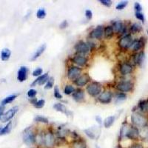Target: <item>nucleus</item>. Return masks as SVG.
Returning <instances> with one entry per match:
<instances>
[{
  "mask_svg": "<svg viewBox=\"0 0 148 148\" xmlns=\"http://www.w3.org/2000/svg\"><path fill=\"white\" fill-rule=\"evenodd\" d=\"M54 86V78L53 77H50L48 79V81L47 82V83L45 84V90H50L51 88H53Z\"/></svg>",
  "mask_w": 148,
  "mask_h": 148,
  "instance_id": "obj_38",
  "label": "nucleus"
},
{
  "mask_svg": "<svg viewBox=\"0 0 148 148\" xmlns=\"http://www.w3.org/2000/svg\"><path fill=\"white\" fill-rule=\"evenodd\" d=\"M145 44H146V39L144 36H142L138 39L134 40L131 47L130 49H131L133 52H138L139 51H141V50L145 47Z\"/></svg>",
  "mask_w": 148,
  "mask_h": 148,
  "instance_id": "obj_13",
  "label": "nucleus"
},
{
  "mask_svg": "<svg viewBox=\"0 0 148 148\" xmlns=\"http://www.w3.org/2000/svg\"><path fill=\"white\" fill-rule=\"evenodd\" d=\"M101 4L107 8H110L111 5H113V2L111 0H100Z\"/></svg>",
  "mask_w": 148,
  "mask_h": 148,
  "instance_id": "obj_44",
  "label": "nucleus"
},
{
  "mask_svg": "<svg viewBox=\"0 0 148 148\" xmlns=\"http://www.w3.org/2000/svg\"><path fill=\"white\" fill-rule=\"evenodd\" d=\"M86 91L92 97H98L102 92V84L98 82H91L87 86Z\"/></svg>",
  "mask_w": 148,
  "mask_h": 148,
  "instance_id": "obj_3",
  "label": "nucleus"
},
{
  "mask_svg": "<svg viewBox=\"0 0 148 148\" xmlns=\"http://www.w3.org/2000/svg\"><path fill=\"white\" fill-rule=\"evenodd\" d=\"M134 9L136 12H141L142 11V6H141L139 2H135Z\"/></svg>",
  "mask_w": 148,
  "mask_h": 148,
  "instance_id": "obj_46",
  "label": "nucleus"
},
{
  "mask_svg": "<svg viewBox=\"0 0 148 148\" xmlns=\"http://www.w3.org/2000/svg\"><path fill=\"white\" fill-rule=\"evenodd\" d=\"M68 27V22L67 20H64L61 22V24L59 25V28L60 29H65Z\"/></svg>",
  "mask_w": 148,
  "mask_h": 148,
  "instance_id": "obj_48",
  "label": "nucleus"
},
{
  "mask_svg": "<svg viewBox=\"0 0 148 148\" xmlns=\"http://www.w3.org/2000/svg\"><path fill=\"white\" fill-rule=\"evenodd\" d=\"M131 123L133 126L140 129L148 125V118L145 114L138 111H133V114L131 115Z\"/></svg>",
  "mask_w": 148,
  "mask_h": 148,
  "instance_id": "obj_1",
  "label": "nucleus"
},
{
  "mask_svg": "<svg viewBox=\"0 0 148 148\" xmlns=\"http://www.w3.org/2000/svg\"><path fill=\"white\" fill-rule=\"evenodd\" d=\"M104 26L102 25H98L97 27H95L93 30L90 33V37L92 39H97L100 40L102 39L104 36Z\"/></svg>",
  "mask_w": 148,
  "mask_h": 148,
  "instance_id": "obj_11",
  "label": "nucleus"
},
{
  "mask_svg": "<svg viewBox=\"0 0 148 148\" xmlns=\"http://www.w3.org/2000/svg\"><path fill=\"white\" fill-rule=\"evenodd\" d=\"M113 36H114V31H113L112 25H108L105 27L104 34V38L106 39H110L113 38Z\"/></svg>",
  "mask_w": 148,
  "mask_h": 148,
  "instance_id": "obj_27",
  "label": "nucleus"
},
{
  "mask_svg": "<svg viewBox=\"0 0 148 148\" xmlns=\"http://www.w3.org/2000/svg\"><path fill=\"white\" fill-rule=\"evenodd\" d=\"M29 101H30V102L31 103V104H34H34H36V102L38 100H37L36 98H33V99H29Z\"/></svg>",
  "mask_w": 148,
  "mask_h": 148,
  "instance_id": "obj_51",
  "label": "nucleus"
},
{
  "mask_svg": "<svg viewBox=\"0 0 148 148\" xmlns=\"http://www.w3.org/2000/svg\"><path fill=\"white\" fill-rule=\"evenodd\" d=\"M127 148H145L144 145L139 142H134V143L131 144Z\"/></svg>",
  "mask_w": 148,
  "mask_h": 148,
  "instance_id": "obj_45",
  "label": "nucleus"
},
{
  "mask_svg": "<svg viewBox=\"0 0 148 148\" xmlns=\"http://www.w3.org/2000/svg\"><path fill=\"white\" fill-rule=\"evenodd\" d=\"M133 66L131 64H130L129 62H121L119 64V70L120 73L122 75V76H128L130 74H131L133 72Z\"/></svg>",
  "mask_w": 148,
  "mask_h": 148,
  "instance_id": "obj_12",
  "label": "nucleus"
},
{
  "mask_svg": "<svg viewBox=\"0 0 148 148\" xmlns=\"http://www.w3.org/2000/svg\"><path fill=\"white\" fill-rule=\"evenodd\" d=\"M27 95L29 97V99H33V98H35L36 96L37 95V91L35 89L31 88V89H30L28 91H27Z\"/></svg>",
  "mask_w": 148,
  "mask_h": 148,
  "instance_id": "obj_43",
  "label": "nucleus"
},
{
  "mask_svg": "<svg viewBox=\"0 0 148 148\" xmlns=\"http://www.w3.org/2000/svg\"><path fill=\"white\" fill-rule=\"evenodd\" d=\"M85 17L88 20H90L92 18V13L90 10H85Z\"/></svg>",
  "mask_w": 148,
  "mask_h": 148,
  "instance_id": "obj_47",
  "label": "nucleus"
},
{
  "mask_svg": "<svg viewBox=\"0 0 148 148\" xmlns=\"http://www.w3.org/2000/svg\"><path fill=\"white\" fill-rule=\"evenodd\" d=\"M137 108L139 110L138 112L143 113H148V108H147V101L145 99H141L138 101Z\"/></svg>",
  "mask_w": 148,
  "mask_h": 148,
  "instance_id": "obj_25",
  "label": "nucleus"
},
{
  "mask_svg": "<svg viewBox=\"0 0 148 148\" xmlns=\"http://www.w3.org/2000/svg\"><path fill=\"white\" fill-rule=\"evenodd\" d=\"M127 96L126 93L125 92H119L117 93H116L115 95L114 98H115V101L116 103H119V102H121V101H124L127 99Z\"/></svg>",
  "mask_w": 148,
  "mask_h": 148,
  "instance_id": "obj_30",
  "label": "nucleus"
},
{
  "mask_svg": "<svg viewBox=\"0 0 148 148\" xmlns=\"http://www.w3.org/2000/svg\"><path fill=\"white\" fill-rule=\"evenodd\" d=\"M82 72V69L81 67L76 65L70 66L68 67V69H67V78L71 81L74 82L76 79H77L79 76H81Z\"/></svg>",
  "mask_w": 148,
  "mask_h": 148,
  "instance_id": "obj_6",
  "label": "nucleus"
},
{
  "mask_svg": "<svg viewBox=\"0 0 148 148\" xmlns=\"http://www.w3.org/2000/svg\"><path fill=\"white\" fill-rule=\"evenodd\" d=\"M134 59H135V64L138 65L139 67H141L142 64H144L145 59V53L143 51L140 52L136 53L134 54Z\"/></svg>",
  "mask_w": 148,
  "mask_h": 148,
  "instance_id": "obj_20",
  "label": "nucleus"
},
{
  "mask_svg": "<svg viewBox=\"0 0 148 148\" xmlns=\"http://www.w3.org/2000/svg\"><path fill=\"white\" fill-rule=\"evenodd\" d=\"M134 39L131 34H127V35L123 36L119 39L118 42V45L122 50H127L131 47Z\"/></svg>",
  "mask_w": 148,
  "mask_h": 148,
  "instance_id": "obj_5",
  "label": "nucleus"
},
{
  "mask_svg": "<svg viewBox=\"0 0 148 148\" xmlns=\"http://www.w3.org/2000/svg\"><path fill=\"white\" fill-rule=\"evenodd\" d=\"M147 35H148V30H147Z\"/></svg>",
  "mask_w": 148,
  "mask_h": 148,
  "instance_id": "obj_54",
  "label": "nucleus"
},
{
  "mask_svg": "<svg viewBox=\"0 0 148 148\" xmlns=\"http://www.w3.org/2000/svg\"><path fill=\"white\" fill-rule=\"evenodd\" d=\"M142 30V26L138 22H135L130 26V32L131 34H138Z\"/></svg>",
  "mask_w": 148,
  "mask_h": 148,
  "instance_id": "obj_26",
  "label": "nucleus"
},
{
  "mask_svg": "<svg viewBox=\"0 0 148 148\" xmlns=\"http://www.w3.org/2000/svg\"><path fill=\"white\" fill-rule=\"evenodd\" d=\"M147 108H148V99L147 100Z\"/></svg>",
  "mask_w": 148,
  "mask_h": 148,
  "instance_id": "obj_55",
  "label": "nucleus"
},
{
  "mask_svg": "<svg viewBox=\"0 0 148 148\" xmlns=\"http://www.w3.org/2000/svg\"><path fill=\"white\" fill-rule=\"evenodd\" d=\"M139 139L142 141H148V125L139 129Z\"/></svg>",
  "mask_w": 148,
  "mask_h": 148,
  "instance_id": "obj_24",
  "label": "nucleus"
},
{
  "mask_svg": "<svg viewBox=\"0 0 148 148\" xmlns=\"http://www.w3.org/2000/svg\"><path fill=\"white\" fill-rule=\"evenodd\" d=\"M47 15V13H46V10L44 8H40L37 10L36 12V17L39 19H43L46 17Z\"/></svg>",
  "mask_w": 148,
  "mask_h": 148,
  "instance_id": "obj_36",
  "label": "nucleus"
},
{
  "mask_svg": "<svg viewBox=\"0 0 148 148\" xmlns=\"http://www.w3.org/2000/svg\"><path fill=\"white\" fill-rule=\"evenodd\" d=\"M75 50H76V53L82 56L87 55L90 51L88 44L84 41L78 42L75 45Z\"/></svg>",
  "mask_w": 148,
  "mask_h": 148,
  "instance_id": "obj_8",
  "label": "nucleus"
},
{
  "mask_svg": "<svg viewBox=\"0 0 148 148\" xmlns=\"http://www.w3.org/2000/svg\"><path fill=\"white\" fill-rule=\"evenodd\" d=\"M2 127H0V131H1V130H2Z\"/></svg>",
  "mask_w": 148,
  "mask_h": 148,
  "instance_id": "obj_53",
  "label": "nucleus"
},
{
  "mask_svg": "<svg viewBox=\"0 0 148 148\" xmlns=\"http://www.w3.org/2000/svg\"><path fill=\"white\" fill-rule=\"evenodd\" d=\"M113 98V92L110 90H104L101 92L99 96H98V101L101 104H108L112 101Z\"/></svg>",
  "mask_w": 148,
  "mask_h": 148,
  "instance_id": "obj_10",
  "label": "nucleus"
},
{
  "mask_svg": "<svg viewBox=\"0 0 148 148\" xmlns=\"http://www.w3.org/2000/svg\"><path fill=\"white\" fill-rule=\"evenodd\" d=\"M91 81V78L88 73L82 74L77 79L73 82L74 84L78 86L79 88H82L84 86L87 85Z\"/></svg>",
  "mask_w": 148,
  "mask_h": 148,
  "instance_id": "obj_14",
  "label": "nucleus"
},
{
  "mask_svg": "<svg viewBox=\"0 0 148 148\" xmlns=\"http://www.w3.org/2000/svg\"><path fill=\"white\" fill-rule=\"evenodd\" d=\"M34 121L37 123H43V124H48L49 120L48 119L45 117L43 116H40V115H38V116H36V117L34 118Z\"/></svg>",
  "mask_w": 148,
  "mask_h": 148,
  "instance_id": "obj_34",
  "label": "nucleus"
},
{
  "mask_svg": "<svg viewBox=\"0 0 148 148\" xmlns=\"http://www.w3.org/2000/svg\"><path fill=\"white\" fill-rule=\"evenodd\" d=\"M45 105V99H39L36 102V104H34V108H37V109H40L42 108Z\"/></svg>",
  "mask_w": 148,
  "mask_h": 148,
  "instance_id": "obj_40",
  "label": "nucleus"
},
{
  "mask_svg": "<svg viewBox=\"0 0 148 148\" xmlns=\"http://www.w3.org/2000/svg\"><path fill=\"white\" fill-rule=\"evenodd\" d=\"M86 148H88V147H86Z\"/></svg>",
  "mask_w": 148,
  "mask_h": 148,
  "instance_id": "obj_56",
  "label": "nucleus"
},
{
  "mask_svg": "<svg viewBox=\"0 0 148 148\" xmlns=\"http://www.w3.org/2000/svg\"><path fill=\"white\" fill-rule=\"evenodd\" d=\"M95 119H96V122L99 124V125H101V124H102V119H101V117L100 116H96V118H95Z\"/></svg>",
  "mask_w": 148,
  "mask_h": 148,
  "instance_id": "obj_49",
  "label": "nucleus"
},
{
  "mask_svg": "<svg viewBox=\"0 0 148 148\" xmlns=\"http://www.w3.org/2000/svg\"><path fill=\"white\" fill-rule=\"evenodd\" d=\"M57 138L56 135L51 130L45 132L44 134V148H55L56 146Z\"/></svg>",
  "mask_w": 148,
  "mask_h": 148,
  "instance_id": "obj_4",
  "label": "nucleus"
},
{
  "mask_svg": "<svg viewBox=\"0 0 148 148\" xmlns=\"http://www.w3.org/2000/svg\"><path fill=\"white\" fill-rule=\"evenodd\" d=\"M49 78L50 77H49V75L47 73L42 74V76H40L39 77L37 78L36 80H34V81L33 82L32 84H30V86H31V87H34V86L37 85V84H38V85H43V84L47 83V82L48 81Z\"/></svg>",
  "mask_w": 148,
  "mask_h": 148,
  "instance_id": "obj_19",
  "label": "nucleus"
},
{
  "mask_svg": "<svg viewBox=\"0 0 148 148\" xmlns=\"http://www.w3.org/2000/svg\"><path fill=\"white\" fill-rule=\"evenodd\" d=\"M42 73H43V70H42L41 67H37V68H36V69L33 71L32 74L34 77L38 78L40 76H42Z\"/></svg>",
  "mask_w": 148,
  "mask_h": 148,
  "instance_id": "obj_42",
  "label": "nucleus"
},
{
  "mask_svg": "<svg viewBox=\"0 0 148 148\" xmlns=\"http://www.w3.org/2000/svg\"><path fill=\"white\" fill-rule=\"evenodd\" d=\"M27 73H28V69L27 67L25 66L20 67L17 73V80L19 82H23L25 81L27 78Z\"/></svg>",
  "mask_w": 148,
  "mask_h": 148,
  "instance_id": "obj_17",
  "label": "nucleus"
},
{
  "mask_svg": "<svg viewBox=\"0 0 148 148\" xmlns=\"http://www.w3.org/2000/svg\"><path fill=\"white\" fill-rule=\"evenodd\" d=\"M128 1H121L119 2L116 6V9L117 10H122L127 6Z\"/></svg>",
  "mask_w": 148,
  "mask_h": 148,
  "instance_id": "obj_37",
  "label": "nucleus"
},
{
  "mask_svg": "<svg viewBox=\"0 0 148 148\" xmlns=\"http://www.w3.org/2000/svg\"><path fill=\"white\" fill-rule=\"evenodd\" d=\"M36 132L34 130L32 127H28L25 129L22 135L23 142L28 147H34L36 143Z\"/></svg>",
  "mask_w": 148,
  "mask_h": 148,
  "instance_id": "obj_2",
  "label": "nucleus"
},
{
  "mask_svg": "<svg viewBox=\"0 0 148 148\" xmlns=\"http://www.w3.org/2000/svg\"><path fill=\"white\" fill-rule=\"evenodd\" d=\"M75 88L72 84H66L64 88V93L65 95H72L75 91Z\"/></svg>",
  "mask_w": 148,
  "mask_h": 148,
  "instance_id": "obj_35",
  "label": "nucleus"
},
{
  "mask_svg": "<svg viewBox=\"0 0 148 148\" xmlns=\"http://www.w3.org/2000/svg\"><path fill=\"white\" fill-rule=\"evenodd\" d=\"M18 108L17 106L14 107V108H10L9 110H8L7 112L5 113H4L3 116L1 119V121H2L3 123L8 122V121H10V119L14 118V116L16 115V113L18 112Z\"/></svg>",
  "mask_w": 148,
  "mask_h": 148,
  "instance_id": "obj_16",
  "label": "nucleus"
},
{
  "mask_svg": "<svg viewBox=\"0 0 148 148\" xmlns=\"http://www.w3.org/2000/svg\"><path fill=\"white\" fill-rule=\"evenodd\" d=\"M11 56V51L10 49L8 48H4L2 49V51H1V59L3 62H6V61L9 60Z\"/></svg>",
  "mask_w": 148,
  "mask_h": 148,
  "instance_id": "obj_28",
  "label": "nucleus"
},
{
  "mask_svg": "<svg viewBox=\"0 0 148 148\" xmlns=\"http://www.w3.org/2000/svg\"><path fill=\"white\" fill-rule=\"evenodd\" d=\"M53 95L54 97L56 99H62V95L61 94L60 92V90H59V87L57 85H56L54 87V91H53Z\"/></svg>",
  "mask_w": 148,
  "mask_h": 148,
  "instance_id": "obj_39",
  "label": "nucleus"
},
{
  "mask_svg": "<svg viewBox=\"0 0 148 148\" xmlns=\"http://www.w3.org/2000/svg\"><path fill=\"white\" fill-rule=\"evenodd\" d=\"M95 148H101V147L99 146V145H96V146H95Z\"/></svg>",
  "mask_w": 148,
  "mask_h": 148,
  "instance_id": "obj_52",
  "label": "nucleus"
},
{
  "mask_svg": "<svg viewBox=\"0 0 148 148\" xmlns=\"http://www.w3.org/2000/svg\"><path fill=\"white\" fill-rule=\"evenodd\" d=\"M125 138L131 141H138L139 139V129L133 125L130 126Z\"/></svg>",
  "mask_w": 148,
  "mask_h": 148,
  "instance_id": "obj_9",
  "label": "nucleus"
},
{
  "mask_svg": "<svg viewBox=\"0 0 148 148\" xmlns=\"http://www.w3.org/2000/svg\"><path fill=\"white\" fill-rule=\"evenodd\" d=\"M12 129V121H9L7 125L4 127H2V130L0 131V136H4V135L8 134Z\"/></svg>",
  "mask_w": 148,
  "mask_h": 148,
  "instance_id": "obj_32",
  "label": "nucleus"
},
{
  "mask_svg": "<svg viewBox=\"0 0 148 148\" xmlns=\"http://www.w3.org/2000/svg\"><path fill=\"white\" fill-rule=\"evenodd\" d=\"M134 88V84L129 80H122L116 84V88L119 92H129L132 91Z\"/></svg>",
  "mask_w": 148,
  "mask_h": 148,
  "instance_id": "obj_7",
  "label": "nucleus"
},
{
  "mask_svg": "<svg viewBox=\"0 0 148 148\" xmlns=\"http://www.w3.org/2000/svg\"><path fill=\"white\" fill-rule=\"evenodd\" d=\"M116 117L115 116H110L107 117L104 121V126L105 128H110L114 124Z\"/></svg>",
  "mask_w": 148,
  "mask_h": 148,
  "instance_id": "obj_29",
  "label": "nucleus"
},
{
  "mask_svg": "<svg viewBox=\"0 0 148 148\" xmlns=\"http://www.w3.org/2000/svg\"><path fill=\"white\" fill-rule=\"evenodd\" d=\"M135 16H136V18L138 20L141 21L142 23H145V18L143 13H141V12H136V13H135Z\"/></svg>",
  "mask_w": 148,
  "mask_h": 148,
  "instance_id": "obj_41",
  "label": "nucleus"
},
{
  "mask_svg": "<svg viewBox=\"0 0 148 148\" xmlns=\"http://www.w3.org/2000/svg\"><path fill=\"white\" fill-rule=\"evenodd\" d=\"M53 109L55 110L56 111L63 113V114L67 115V116H70V114H71V112H70V111L67 110V108H66L65 105L63 104L62 103H56V104H53Z\"/></svg>",
  "mask_w": 148,
  "mask_h": 148,
  "instance_id": "obj_21",
  "label": "nucleus"
},
{
  "mask_svg": "<svg viewBox=\"0 0 148 148\" xmlns=\"http://www.w3.org/2000/svg\"><path fill=\"white\" fill-rule=\"evenodd\" d=\"M46 47H47V46H46L45 44L42 45H41L40 47H39V48L37 49L36 51H35V53L33 54V56H31V58L30 59V61H35V60H36L38 58L40 57L41 55H42V54L45 52V51L46 50Z\"/></svg>",
  "mask_w": 148,
  "mask_h": 148,
  "instance_id": "obj_22",
  "label": "nucleus"
},
{
  "mask_svg": "<svg viewBox=\"0 0 148 148\" xmlns=\"http://www.w3.org/2000/svg\"><path fill=\"white\" fill-rule=\"evenodd\" d=\"M72 62L79 67H84V66H86V64H88V59L85 56L76 54L72 58Z\"/></svg>",
  "mask_w": 148,
  "mask_h": 148,
  "instance_id": "obj_15",
  "label": "nucleus"
},
{
  "mask_svg": "<svg viewBox=\"0 0 148 148\" xmlns=\"http://www.w3.org/2000/svg\"><path fill=\"white\" fill-rule=\"evenodd\" d=\"M84 133H85L86 136H88L89 138H90V139H92V140L96 139V133H95V132L93 131L92 129H90V128L84 129Z\"/></svg>",
  "mask_w": 148,
  "mask_h": 148,
  "instance_id": "obj_33",
  "label": "nucleus"
},
{
  "mask_svg": "<svg viewBox=\"0 0 148 148\" xmlns=\"http://www.w3.org/2000/svg\"><path fill=\"white\" fill-rule=\"evenodd\" d=\"M16 97H17L16 94L10 95V96H7V97L5 98V99L2 100V102H1V104H2V105H3V106H5V105H6V104H10V103L13 102V101H14V100L16 99Z\"/></svg>",
  "mask_w": 148,
  "mask_h": 148,
  "instance_id": "obj_31",
  "label": "nucleus"
},
{
  "mask_svg": "<svg viewBox=\"0 0 148 148\" xmlns=\"http://www.w3.org/2000/svg\"><path fill=\"white\" fill-rule=\"evenodd\" d=\"M87 144L86 141L82 138H80L77 140L73 141L71 143V148H86Z\"/></svg>",
  "mask_w": 148,
  "mask_h": 148,
  "instance_id": "obj_23",
  "label": "nucleus"
},
{
  "mask_svg": "<svg viewBox=\"0 0 148 148\" xmlns=\"http://www.w3.org/2000/svg\"><path fill=\"white\" fill-rule=\"evenodd\" d=\"M4 111H5V106L3 105H0V120L2 119V117L4 115Z\"/></svg>",
  "mask_w": 148,
  "mask_h": 148,
  "instance_id": "obj_50",
  "label": "nucleus"
},
{
  "mask_svg": "<svg viewBox=\"0 0 148 148\" xmlns=\"http://www.w3.org/2000/svg\"><path fill=\"white\" fill-rule=\"evenodd\" d=\"M72 97L74 101L78 103L82 102L84 100V91L81 88H77L75 90L72 94Z\"/></svg>",
  "mask_w": 148,
  "mask_h": 148,
  "instance_id": "obj_18",
  "label": "nucleus"
}]
</instances>
